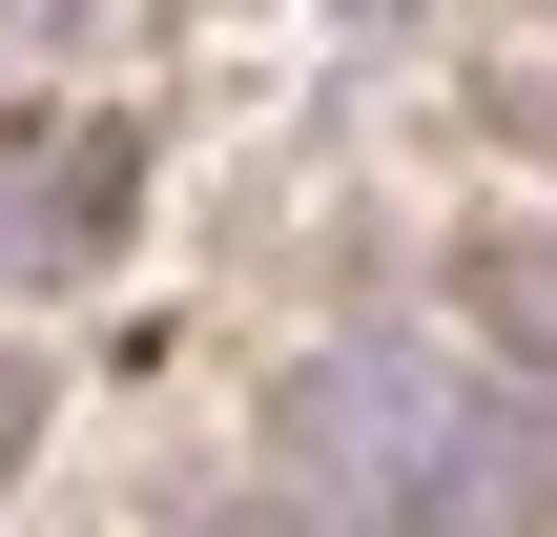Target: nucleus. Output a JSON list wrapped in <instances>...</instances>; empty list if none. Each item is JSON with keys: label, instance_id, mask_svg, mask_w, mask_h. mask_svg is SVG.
<instances>
[{"label": "nucleus", "instance_id": "f257e3e1", "mask_svg": "<svg viewBox=\"0 0 557 537\" xmlns=\"http://www.w3.org/2000/svg\"><path fill=\"white\" fill-rule=\"evenodd\" d=\"M310 455H331L351 537H496L517 497H537V414H496L455 352H331Z\"/></svg>", "mask_w": 557, "mask_h": 537}, {"label": "nucleus", "instance_id": "f03ea898", "mask_svg": "<svg viewBox=\"0 0 557 537\" xmlns=\"http://www.w3.org/2000/svg\"><path fill=\"white\" fill-rule=\"evenodd\" d=\"M21 21H62V0H21Z\"/></svg>", "mask_w": 557, "mask_h": 537}]
</instances>
